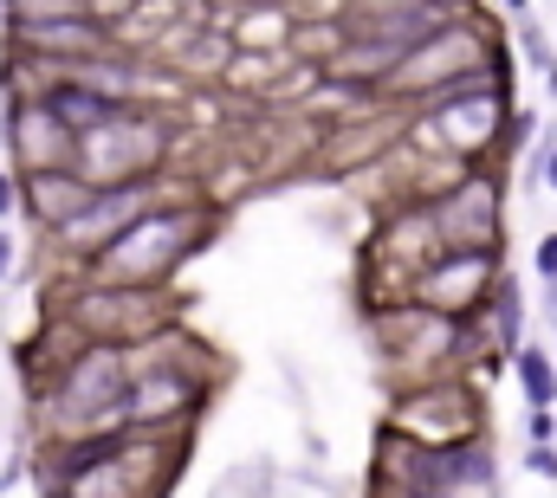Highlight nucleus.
<instances>
[{
  "label": "nucleus",
  "instance_id": "412c9836",
  "mask_svg": "<svg viewBox=\"0 0 557 498\" xmlns=\"http://www.w3.org/2000/svg\"><path fill=\"white\" fill-rule=\"evenodd\" d=\"M532 124H539L532 111H512V124H506V136H499V155H506V149H525V136H532Z\"/></svg>",
  "mask_w": 557,
  "mask_h": 498
},
{
  "label": "nucleus",
  "instance_id": "2eb2a0df",
  "mask_svg": "<svg viewBox=\"0 0 557 498\" xmlns=\"http://www.w3.org/2000/svg\"><path fill=\"white\" fill-rule=\"evenodd\" d=\"M512 375H519L525 408H557V357L545 344H519L512 350Z\"/></svg>",
  "mask_w": 557,
  "mask_h": 498
},
{
  "label": "nucleus",
  "instance_id": "393cba45",
  "mask_svg": "<svg viewBox=\"0 0 557 498\" xmlns=\"http://www.w3.org/2000/svg\"><path fill=\"white\" fill-rule=\"evenodd\" d=\"M506 7H512V13H525V0H506Z\"/></svg>",
  "mask_w": 557,
  "mask_h": 498
},
{
  "label": "nucleus",
  "instance_id": "f257e3e1",
  "mask_svg": "<svg viewBox=\"0 0 557 498\" xmlns=\"http://www.w3.org/2000/svg\"><path fill=\"white\" fill-rule=\"evenodd\" d=\"M201 240H208V208L162 195L98 259H85V272H91V285H169Z\"/></svg>",
  "mask_w": 557,
  "mask_h": 498
},
{
  "label": "nucleus",
  "instance_id": "20e7f679",
  "mask_svg": "<svg viewBox=\"0 0 557 498\" xmlns=\"http://www.w3.org/2000/svg\"><path fill=\"white\" fill-rule=\"evenodd\" d=\"M499 227H506V188L493 169H460L428 201L434 252H499Z\"/></svg>",
  "mask_w": 557,
  "mask_h": 498
},
{
  "label": "nucleus",
  "instance_id": "7ed1b4c3",
  "mask_svg": "<svg viewBox=\"0 0 557 498\" xmlns=\"http://www.w3.org/2000/svg\"><path fill=\"white\" fill-rule=\"evenodd\" d=\"M499 59V46L473 26V20H441L421 46H409L403 59H396V72H389V98H416V104H428V98H441V91H454L460 78H473V72H486Z\"/></svg>",
  "mask_w": 557,
  "mask_h": 498
},
{
  "label": "nucleus",
  "instance_id": "6ab92c4d",
  "mask_svg": "<svg viewBox=\"0 0 557 498\" xmlns=\"http://www.w3.org/2000/svg\"><path fill=\"white\" fill-rule=\"evenodd\" d=\"M20 214V169L13 162H0V227Z\"/></svg>",
  "mask_w": 557,
  "mask_h": 498
},
{
  "label": "nucleus",
  "instance_id": "f03ea898",
  "mask_svg": "<svg viewBox=\"0 0 557 498\" xmlns=\"http://www.w3.org/2000/svg\"><path fill=\"white\" fill-rule=\"evenodd\" d=\"M131 382H137V370H131L124 344H85L65 370L52 375V421H59V434L124 427Z\"/></svg>",
  "mask_w": 557,
  "mask_h": 498
},
{
  "label": "nucleus",
  "instance_id": "1a4fd4ad",
  "mask_svg": "<svg viewBox=\"0 0 557 498\" xmlns=\"http://www.w3.org/2000/svg\"><path fill=\"white\" fill-rule=\"evenodd\" d=\"M441 20H454L447 0H344V39H363V46H383V52H409L421 46Z\"/></svg>",
  "mask_w": 557,
  "mask_h": 498
},
{
  "label": "nucleus",
  "instance_id": "6e6552de",
  "mask_svg": "<svg viewBox=\"0 0 557 498\" xmlns=\"http://www.w3.org/2000/svg\"><path fill=\"white\" fill-rule=\"evenodd\" d=\"M0 162H13L20 175H46V169H78V136L59 124L33 91H20L7 104V124H0Z\"/></svg>",
  "mask_w": 557,
  "mask_h": 498
},
{
  "label": "nucleus",
  "instance_id": "4468645a",
  "mask_svg": "<svg viewBox=\"0 0 557 498\" xmlns=\"http://www.w3.org/2000/svg\"><path fill=\"white\" fill-rule=\"evenodd\" d=\"M486 337H493V350L512 363V350L525 344V285L512 278V272H499V285H493V298H486Z\"/></svg>",
  "mask_w": 557,
  "mask_h": 498
},
{
  "label": "nucleus",
  "instance_id": "a211bd4d",
  "mask_svg": "<svg viewBox=\"0 0 557 498\" xmlns=\"http://www.w3.org/2000/svg\"><path fill=\"white\" fill-rule=\"evenodd\" d=\"M525 440L532 447H557V408H525Z\"/></svg>",
  "mask_w": 557,
  "mask_h": 498
},
{
  "label": "nucleus",
  "instance_id": "b1692460",
  "mask_svg": "<svg viewBox=\"0 0 557 498\" xmlns=\"http://www.w3.org/2000/svg\"><path fill=\"white\" fill-rule=\"evenodd\" d=\"M13 259H20V240H13V227H0V285L13 278Z\"/></svg>",
  "mask_w": 557,
  "mask_h": 498
},
{
  "label": "nucleus",
  "instance_id": "423d86ee",
  "mask_svg": "<svg viewBox=\"0 0 557 498\" xmlns=\"http://www.w3.org/2000/svg\"><path fill=\"white\" fill-rule=\"evenodd\" d=\"M493 285H499V252H434L416 272V304L434 318L467 324L486 311Z\"/></svg>",
  "mask_w": 557,
  "mask_h": 498
},
{
  "label": "nucleus",
  "instance_id": "9b49d317",
  "mask_svg": "<svg viewBox=\"0 0 557 498\" xmlns=\"http://www.w3.org/2000/svg\"><path fill=\"white\" fill-rule=\"evenodd\" d=\"M13 46H20L26 59H39V65H91V59H104L117 39H111V26H104L98 13H78V20H46V26L13 33Z\"/></svg>",
  "mask_w": 557,
  "mask_h": 498
},
{
  "label": "nucleus",
  "instance_id": "aec40b11",
  "mask_svg": "<svg viewBox=\"0 0 557 498\" xmlns=\"http://www.w3.org/2000/svg\"><path fill=\"white\" fill-rule=\"evenodd\" d=\"M532 272H539L545 285H557V227L552 234H539V247H532Z\"/></svg>",
  "mask_w": 557,
  "mask_h": 498
},
{
  "label": "nucleus",
  "instance_id": "a878e982",
  "mask_svg": "<svg viewBox=\"0 0 557 498\" xmlns=\"http://www.w3.org/2000/svg\"><path fill=\"white\" fill-rule=\"evenodd\" d=\"M0 13H7V0H0Z\"/></svg>",
  "mask_w": 557,
  "mask_h": 498
},
{
  "label": "nucleus",
  "instance_id": "ddd939ff",
  "mask_svg": "<svg viewBox=\"0 0 557 498\" xmlns=\"http://www.w3.org/2000/svg\"><path fill=\"white\" fill-rule=\"evenodd\" d=\"M201 401V375H182V370H149L131 382V408H124V427H162L175 414H188Z\"/></svg>",
  "mask_w": 557,
  "mask_h": 498
},
{
  "label": "nucleus",
  "instance_id": "9d476101",
  "mask_svg": "<svg viewBox=\"0 0 557 498\" xmlns=\"http://www.w3.org/2000/svg\"><path fill=\"white\" fill-rule=\"evenodd\" d=\"M156 142H162V124L137 111L131 124L104 129V136H85L78 142V175L91 182H124V175H156Z\"/></svg>",
  "mask_w": 557,
  "mask_h": 498
},
{
  "label": "nucleus",
  "instance_id": "39448f33",
  "mask_svg": "<svg viewBox=\"0 0 557 498\" xmlns=\"http://www.w3.org/2000/svg\"><path fill=\"white\" fill-rule=\"evenodd\" d=\"M162 285H91L72 298V331H85V344H143V337H162V304H156Z\"/></svg>",
  "mask_w": 557,
  "mask_h": 498
},
{
  "label": "nucleus",
  "instance_id": "f3484780",
  "mask_svg": "<svg viewBox=\"0 0 557 498\" xmlns=\"http://www.w3.org/2000/svg\"><path fill=\"white\" fill-rule=\"evenodd\" d=\"M519 46H525V59L545 72V78H557V59H552V39L539 33V26H519Z\"/></svg>",
  "mask_w": 557,
  "mask_h": 498
},
{
  "label": "nucleus",
  "instance_id": "5701e85b",
  "mask_svg": "<svg viewBox=\"0 0 557 498\" xmlns=\"http://www.w3.org/2000/svg\"><path fill=\"white\" fill-rule=\"evenodd\" d=\"M539 182H545V188L557 195V129L545 136V149H539Z\"/></svg>",
  "mask_w": 557,
  "mask_h": 498
},
{
  "label": "nucleus",
  "instance_id": "dca6fc26",
  "mask_svg": "<svg viewBox=\"0 0 557 498\" xmlns=\"http://www.w3.org/2000/svg\"><path fill=\"white\" fill-rule=\"evenodd\" d=\"M98 0H7V33H26V26H46V20H78L91 13Z\"/></svg>",
  "mask_w": 557,
  "mask_h": 498
},
{
  "label": "nucleus",
  "instance_id": "0eeeda50",
  "mask_svg": "<svg viewBox=\"0 0 557 498\" xmlns=\"http://www.w3.org/2000/svg\"><path fill=\"white\" fill-rule=\"evenodd\" d=\"M162 201V175H124V182H98V195H91V208L59 234V247L72 252L78 265L85 259H98V252L111 247L137 214H149Z\"/></svg>",
  "mask_w": 557,
  "mask_h": 498
},
{
  "label": "nucleus",
  "instance_id": "4be33fe9",
  "mask_svg": "<svg viewBox=\"0 0 557 498\" xmlns=\"http://www.w3.org/2000/svg\"><path fill=\"white\" fill-rule=\"evenodd\" d=\"M525 473L532 480H557V447H525Z\"/></svg>",
  "mask_w": 557,
  "mask_h": 498
},
{
  "label": "nucleus",
  "instance_id": "f8f14e48",
  "mask_svg": "<svg viewBox=\"0 0 557 498\" xmlns=\"http://www.w3.org/2000/svg\"><path fill=\"white\" fill-rule=\"evenodd\" d=\"M91 195H98V182L91 175H78V169H46V175H20V208L59 240L85 208H91Z\"/></svg>",
  "mask_w": 557,
  "mask_h": 498
}]
</instances>
